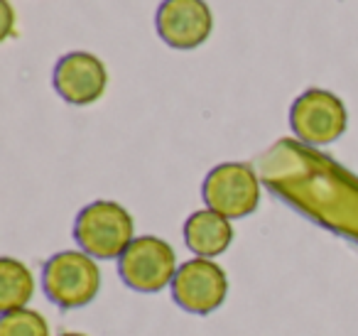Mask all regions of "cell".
Listing matches in <instances>:
<instances>
[{"label": "cell", "instance_id": "9c48e42d", "mask_svg": "<svg viewBox=\"0 0 358 336\" xmlns=\"http://www.w3.org/2000/svg\"><path fill=\"white\" fill-rule=\"evenodd\" d=\"M185 241L187 248L196 258L221 255V253L229 251L231 241H234L231 218L221 216V214L211 211V209L194 211L185 223Z\"/></svg>", "mask_w": 358, "mask_h": 336}, {"label": "cell", "instance_id": "6da1fadb", "mask_svg": "<svg viewBox=\"0 0 358 336\" xmlns=\"http://www.w3.org/2000/svg\"><path fill=\"white\" fill-rule=\"evenodd\" d=\"M74 238L81 251L96 260H118L135 241L133 216L118 202H91L76 216Z\"/></svg>", "mask_w": 358, "mask_h": 336}, {"label": "cell", "instance_id": "8fae6325", "mask_svg": "<svg viewBox=\"0 0 358 336\" xmlns=\"http://www.w3.org/2000/svg\"><path fill=\"white\" fill-rule=\"evenodd\" d=\"M0 336H50V324L35 309H15L3 314Z\"/></svg>", "mask_w": 358, "mask_h": 336}, {"label": "cell", "instance_id": "8992f818", "mask_svg": "<svg viewBox=\"0 0 358 336\" xmlns=\"http://www.w3.org/2000/svg\"><path fill=\"white\" fill-rule=\"evenodd\" d=\"M172 300L189 314H211L229 295V277L211 258H192L179 265L172 280Z\"/></svg>", "mask_w": 358, "mask_h": 336}, {"label": "cell", "instance_id": "3957f363", "mask_svg": "<svg viewBox=\"0 0 358 336\" xmlns=\"http://www.w3.org/2000/svg\"><path fill=\"white\" fill-rule=\"evenodd\" d=\"M177 255L174 248L164 238L138 236L128 246V251L118 258L120 280L135 292H159L172 285L177 275Z\"/></svg>", "mask_w": 358, "mask_h": 336}, {"label": "cell", "instance_id": "30bf717a", "mask_svg": "<svg viewBox=\"0 0 358 336\" xmlns=\"http://www.w3.org/2000/svg\"><path fill=\"white\" fill-rule=\"evenodd\" d=\"M35 295V277L25 262L15 258L0 260V309L3 314L15 309H25Z\"/></svg>", "mask_w": 358, "mask_h": 336}, {"label": "cell", "instance_id": "5b68a950", "mask_svg": "<svg viewBox=\"0 0 358 336\" xmlns=\"http://www.w3.org/2000/svg\"><path fill=\"white\" fill-rule=\"evenodd\" d=\"M289 125L304 145L322 148L341 138L348 125V113L343 101L331 91L309 89L294 99L289 108Z\"/></svg>", "mask_w": 358, "mask_h": 336}, {"label": "cell", "instance_id": "4fadbf2b", "mask_svg": "<svg viewBox=\"0 0 358 336\" xmlns=\"http://www.w3.org/2000/svg\"><path fill=\"white\" fill-rule=\"evenodd\" d=\"M59 336H86V334H81V331H64V334H59Z\"/></svg>", "mask_w": 358, "mask_h": 336}, {"label": "cell", "instance_id": "277c9868", "mask_svg": "<svg viewBox=\"0 0 358 336\" xmlns=\"http://www.w3.org/2000/svg\"><path fill=\"white\" fill-rule=\"evenodd\" d=\"M201 197L206 209L226 218H243L253 214L260 204V179L255 169L245 162L216 164L204 179Z\"/></svg>", "mask_w": 358, "mask_h": 336}, {"label": "cell", "instance_id": "ba28073f", "mask_svg": "<svg viewBox=\"0 0 358 336\" xmlns=\"http://www.w3.org/2000/svg\"><path fill=\"white\" fill-rule=\"evenodd\" d=\"M55 89L66 104L91 106L108 86L106 64L91 52H69L55 66Z\"/></svg>", "mask_w": 358, "mask_h": 336}, {"label": "cell", "instance_id": "52a82bcc", "mask_svg": "<svg viewBox=\"0 0 358 336\" xmlns=\"http://www.w3.org/2000/svg\"><path fill=\"white\" fill-rule=\"evenodd\" d=\"M155 27L159 40L172 50H196L209 40L214 15L204 0H162Z\"/></svg>", "mask_w": 358, "mask_h": 336}, {"label": "cell", "instance_id": "7c38bea8", "mask_svg": "<svg viewBox=\"0 0 358 336\" xmlns=\"http://www.w3.org/2000/svg\"><path fill=\"white\" fill-rule=\"evenodd\" d=\"M0 8H3V37H8L13 32V8H10V3L8 0H0Z\"/></svg>", "mask_w": 358, "mask_h": 336}, {"label": "cell", "instance_id": "7a4b0ae2", "mask_svg": "<svg viewBox=\"0 0 358 336\" xmlns=\"http://www.w3.org/2000/svg\"><path fill=\"white\" fill-rule=\"evenodd\" d=\"M45 295L64 309H79L96 300L101 290V270L96 258L84 251L55 253L42 270Z\"/></svg>", "mask_w": 358, "mask_h": 336}]
</instances>
